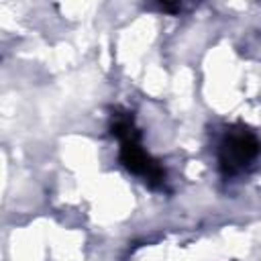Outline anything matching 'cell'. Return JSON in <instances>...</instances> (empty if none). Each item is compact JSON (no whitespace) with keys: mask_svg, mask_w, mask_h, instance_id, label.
I'll use <instances>...</instances> for the list:
<instances>
[{"mask_svg":"<svg viewBox=\"0 0 261 261\" xmlns=\"http://www.w3.org/2000/svg\"><path fill=\"white\" fill-rule=\"evenodd\" d=\"M112 133L120 141V161H122V165L130 173L143 177L149 186L163 184L165 171L141 147L139 133H137V128L133 124V118L128 114H114L112 116Z\"/></svg>","mask_w":261,"mask_h":261,"instance_id":"6da1fadb","label":"cell"},{"mask_svg":"<svg viewBox=\"0 0 261 261\" xmlns=\"http://www.w3.org/2000/svg\"><path fill=\"white\" fill-rule=\"evenodd\" d=\"M261 153L259 139L249 128H230L218 147V163L226 175L245 171Z\"/></svg>","mask_w":261,"mask_h":261,"instance_id":"7a4b0ae2","label":"cell"}]
</instances>
